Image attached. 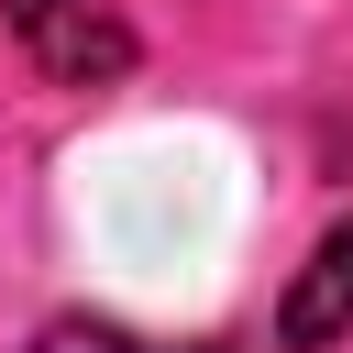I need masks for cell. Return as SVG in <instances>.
<instances>
[{"mask_svg": "<svg viewBox=\"0 0 353 353\" xmlns=\"http://www.w3.org/2000/svg\"><path fill=\"white\" fill-rule=\"evenodd\" d=\"M276 342H287V353L353 342V221H331V232L309 243V265L287 276V298H276Z\"/></svg>", "mask_w": 353, "mask_h": 353, "instance_id": "obj_2", "label": "cell"}, {"mask_svg": "<svg viewBox=\"0 0 353 353\" xmlns=\"http://www.w3.org/2000/svg\"><path fill=\"white\" fill-rule=\"evenodd\" d=\"M0 22H11L22 55H33L44 77H66V88H110V77H132V33H121L99 0H0Z\"/></svg>", "mask_w": 353, "mask_h": 353, "instance_id": "obj_1", "label": "cell"}, {"mask_svg": "<svg viewBox=\"0 0 353 353\" xmlns=\"http://www.w3.org/2000/svg\"><path fill=\"white\" fill-rule=\"evenodd\" d=\"M33 353H176V342H143V331H121V320H44ZM188 353H221V342H188Z\"/></svg>", "mask_w": 353, "mask_h": 353, "instance_id": "obj_3", "label": "cell"}]
</instances>
